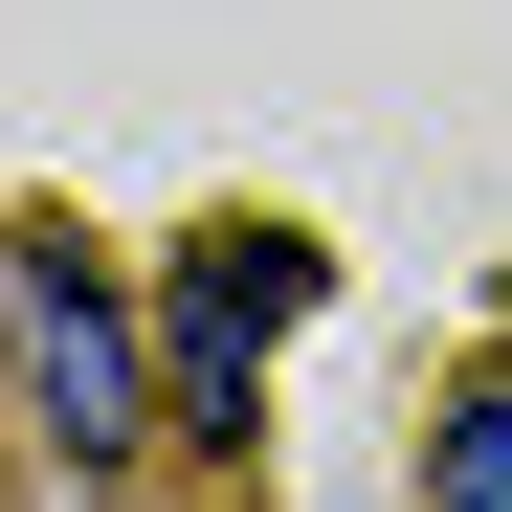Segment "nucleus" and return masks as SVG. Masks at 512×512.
I'll use <instances>...</instances> for the list:
<instances>
[{"label": "nucleus", "mask_w": 512, "mask_h": 512, "mask_svg": "<svg viewBox=\"0 0 512 512\" xmlns=\"http://www.w3.org/2000/svg\"><path fill=\"white\" fill-rule=\"evenodd\" d=\"M0 290H23V401H45V446H67V468H134V446H156V357H134V290L90 268V245H23Z\"/></svg>", "instance_id": "nucleus-1"}, {"label": "nucleus", "mask_w": 512, "mask_h": 512, "mask_svg": "<svg viewBox=\"0 0 512 512\" xmlns=\"http://www.w3.org/2000/svg\"><path fill=\"white\" fill-rule=\"evenodd\" d=\"M423 490H446V512H512V379H468V401H446V446H423Z\"/></svg>", "instance_id": "nucleus-3"}, {"label": "nucleus", "mask_w": 512, "mask_h": 512, "mask_svg": "<svg viewBox=\"0 0 512 512\" xmlns=\"http://www.w3.org/2000/svg\"><path fill=\"white\" fill-rule=\"evenodd\" d=\"M312 245L290 223H201L179 245V290H156V312H179V423H223V446H245V401H268V357H290V334H312Z\"/></svg>", "instance_id": "nucleus-2"}]
</instances>
